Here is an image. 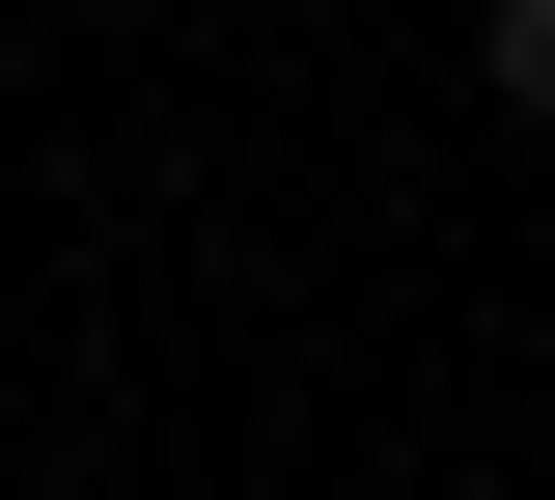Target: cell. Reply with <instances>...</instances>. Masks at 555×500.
I'll return each instance as SVG.
<instances>
[{
    "label": "cell",
    "instance_id": "1",
    "mask_svg": "<svg viewBox=\"0 0 555 500\" xmlns=\"http://www.w3.org/2000/svg\"><path fill=\"white\" fill-rule=\"evenodd\" d=\"M473 84H500V112L555 140V0H473Z\"/></svg>",
    "mask_w": 555,
    "mask_h": 500
}]
</instances>
